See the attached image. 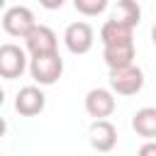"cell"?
<instances>
[{
  "label": "cell",
  "instance_id": "cell-3",
  "mask_svg": "<svg viewBox=\"0 0 156 156\" xmlns=\"http://www.w3.org/2000/svg\"><path fill=\"white\" fill-rule=\"evenodd\" d=\"M37 27L34 22V12L24 5H15V7H7L5 15H2V29L10 34V37H20L24 39L32 29Z\"/></svg>",
  "mask_w": 156,
  "mask_h": 156
},
{
  "label": "cell",
  "instance_id": "cell-8",
  "mask_svg": "<svg viewBox=\"0 0 156 156\" xmlns=\"http://www.w3.org/2000/svg\"><path fill=\"white\" fill-rule=\"evenodd\" d=\"M88 141L95 151L107 154L117 146V127L110 119H95L88 129Z\"/></svg>",
  "mask_w": 156,
  "mask_h": 156
},
{
  "label": "cell",
  "instance_id": "cell-7",
  "mask_svg": "<svg viewBox=\"0 0 156 156\" xmlns=\"http://www.w3.org/2000/svg\"><path fill=\"white\" fill-rule=\"evenodd\" d=\"M24 44H27V51H29L32 56H44V54L58 51V39H56L54 29L46 27V24H37V27L24 37Z\"/></svg>",
  "mask_w": 156,
  "mask_h": 156
},
{
  "label": "cell",
  "instance_id": "cell-15",
  "mask_svg": "<svg viewBox=\"0 0 156 156\" xmlns=\"http://www.w3.org/2000/svg\"><path fill=\"white\" fill-rule=\"evenodd\" d=\"M136 156H156V139H151V141L141 144V149H139V154H136Z\"/></svg>",
  "mask_w": 156,
  "mask_h": 156
},
{
  "label": "cell",
  "instance_id": "cell-13",
  "mask_svg": "<svg viewBox=\"0 0 156 156\" xmlns=\"http://www.w3.org/2000/svg\"><path fill=\"white\" fill-rule=\"evenodd\" d=\"M124 39H134V29L124 27L115 20H107L100 29V41L102 44H112V41H124Z\"/></svg>",
  "mask_w": 156,
  "mask_h": 156
},
{
  "label": "cell",
  "instance_id": "cell-9",
  "mask_svg": "<svg viewBox=\"0 0 156 156\" xmlns=\"http://www.w3.org/2000/svg\"><path fill=\"white\" fill-rule=\"evenodd\" d=\"M46 107V95L41 93V88L37 85H24L20 88L17 98H15V110L22 117H34Z\"/></svg>",
  "mask_w": 156,
  "mask_h": 156
},
{
  "label": "cell",
  "instance_id": "cell-14",
  "mask_svg": "<svg viewBox=\"0 0 156 156\" xmlns=\"http://www.w3.org/2000/svg\"><path fill=\"white\" fill-rule=\"evenodd\" d=\"M107 2L110 0H73V7L85 17H98L107 10Z\"/></svg>",
  "mask_w": 156,
  "mask_h": 156
},
{
  "label": "cell",
  "instance_id": "cell-6",
  "mask_svg": "<svg viewBox=\"0 0 156 156\" xmlns=\"http://www.w3.org/2000/svg\"><path fill=\"white\" fill-rule=\"evenodd\" d=\"M117 107V100H115V93L107 90V88H93L88 90L85 95V112L93 117V119H107Z\"/></svg>",
  "mask_w": 156,
  "mask_h": 156
},
{
  "label": "cell",
  "instance_id": "cell-4",
  "mask_svg": "<svg viewBox=\"0 0 156 156\" xmlns=\"http://www.w3.org/2000/svg\"><path fill=\"white\" fill-rule=\"evenodd\" d=\"M63 44H66V49H68L71 54L83 56V54H88V51L93 49V44H95V32H93V27H90L88 22H73V24H68L66 32H63Z\"/></svg>",
  "mask_w": 156,
  "mask_h": 156
},
{
  "label": "cell",
  "instance_id": "cell-12",
  "mask_svg": "<svg viewBox=\"0 0 156 156\" xmlns=\"http://www.w3.org/2000/svg\"><path fill=\"white\" fill-rule=\"evenodd\" d=\"M132 129L146 141L156 139V107H141L132 117Z\"/></svg>",
  "mask_w": 156,
  "mask_h": 156
},
{
  "label": "cell",
  "instance_id": "cell-16",
  "mask_svg": "<svg viewBox=\"0 0 156 156\" xmlns=\"http://www.w3.org/2000/svg\"><path fill=\"white\" fill-rule=\"evenodd\" d=\"M63 2L66 0H39V5L46 10H58V7H63Z\"/></svg>",
  "mask_w": 156,
  "mask_h": 156
},
{
  "label": "cell",
  "instance_id": "cell-11",
  "mask_svg": "<svg viewBox=\"0 0 156 156\" xmlns=\"http://www.w3.org/2000/svg\"><path fill=\"white\" fill-rule=\"evenodd\" d=\"M110 20H115V22H119V24L134 29V27L141 22V7H139L136 0H117V5H115V10H112Z\"/></svg>",
  "mask_w": 156,
  "mask_h": 156
},
{
  "label": "cell",
  "instance_id": "cell-5",
  "mask_svg": "<svg viewBox=\"0 0 156 156\" xmlns=\"http://www.w3.org/2000/svg\"><path fill=\"white\" fill-rule=\"evenodd\" d=\"M27 71V51L17 44H2L0 46V76L12 80L20 78Z\"/></svg>",
  "mask_w": 156,
  "mask_h": 156
},
{
  "label": "cell",
  "instance_id": "cell-10",
  "mask_svg": "<svg viewBox=\"0 0 156 156\" xmlns=\"http://www.w3.org/2000/svg\"><path fill=\"white\" fill-rule=\"evenodd\" d=\"M134 39H124V41H112V44H102V58L110 68H122L134 63Z\"/></svg>",
  "mask_w": 156,
  "mask_h": 156
},
{
  "label": "cell",
  "instance_id": "cell-17",
  "mask_svg": "<svg viewBox=\"0 0 156 156\" xmlns=\"http://www.w3.org/2000/svg\"><path fill=\"white\" fill-rule=\"evenodd\" d=\"M151 41H154V46H156V24L151 27Z\"/></svg>",
  "mask_w": 156,
  "mask_h": 156
},
{
  "label": "cell",
  "instance_id": "cell-1",
  "mask_svg": "<svg viewBox=\"0 0 156 156\" xmlns=\"http://www.w3.org/2000/svg\"><path fill=\"white\" fill-rule=\"evenodd\" d=\"M29 73H32L34 83L54 85L61 78V73H63V58L58 56V51L44 54V56H32L29 58Z\"/></svg>",
  "mask_w": 156,
  "mask_h": 156
},
{
  "label": "cell",
  "instance_id": "cell-2",
  "mask_svg": "<svg viewBox=\"0 0 156 156\" xmlns=\"http://www.w3.org/2000/svg\"><path fill=\"white\" fill-rule=\"evenodd\" d=\"M110 88L117 95H136L144 88V71L136 63L110 68Z\"/></svg>",
  "mask_w": 156,
  "mask_h": 156
}]
</instances>
